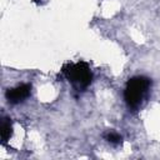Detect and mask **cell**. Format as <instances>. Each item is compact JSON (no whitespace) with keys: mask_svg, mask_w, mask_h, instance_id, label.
<instances>
[{"mask_svg":"<svg viewBox=\"0 0 160 160\" xmlns=\"http://www.w3.org/2000/svg\"><path fill=\"white\" fill-rule=\"evenodd\" d=\"M151 81L146 76H134L129 79L124 90V100L130 110H136L144 101Z\"/></svg>","mask_w":160,"mask_h":160,"instance_id":"1","label":"cell"},{"mask_svg":"<svg viewBox=\"0 0 160 160\" xmlns=\"http://www.w3.org/2000/svg\"><path fill=\"white\" fill-rule=\"evenodd\" d=\"M62 74L72 85V88L76 89L78 91L85 90L91 84L92 80L91 70L89 65L84 61L66 64L62 68Z\"/></svg>","mask_w":160,"mask_h":160,"instance_id":"2","label":"cell"},{"mask_svg":"<svg viewBox=\"0 0 160 160\" xmlns=\"http://www.w3.org/2000/svg\"><path fill=\"white\" fill-rule=\"evenodd\" d=\"M30 91H31V86L29 84H21L16 88L9 89L6 91V99L11 104H19L24 101L26 98H29Z\"/></svg>","mask_w":160,"mask_h":160,"instance_id":"3","label":"cell"},{"mask_svg":"<svg viewBox=\"0 0 160 160\" xmlns=\"http://www.w3.org/2000/svg\"><path fill=\"white\" fill-rule=\"evenodd\" d=\"M0 132H1V142L6 144V141L10 139V136L12 134V124H11L10 119H2Z\"/></svg>","mask_w":160,"mask_h":160,"instance_id":"4","label":"cell"},{"mask_svg":"<svg viewBox=\"0 0 160 160\" xmlns=\"http://www.w3.org/2000/svg\"><path fill=\"white\" fill-rule=\"evenodd\" d=\"M105 139H106L110 144H114V145H119V144H121V141H122V138H121L118 132H115V131H109L108 134H105Z\"/></svg>","mask_w":160,"mask_h":160,"instance_id":"5","label":"cell"}]
</instances>
